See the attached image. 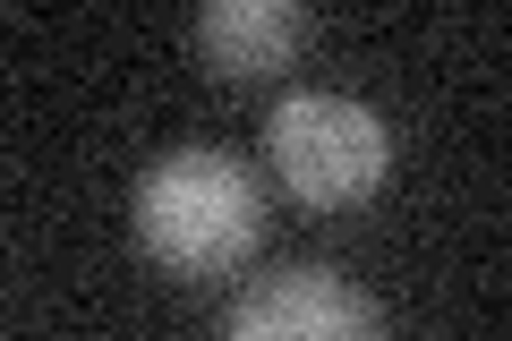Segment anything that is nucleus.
I'll return each instance as SVG.
<instances>
[{
  "instance_id": "obj_1",
  "label": "nucleus",
  "mask_w": 512,
  "mask_h": 341,
  "mask_svg": "<svg viewBox=\"0 0 512 341\" xmlns=\"http://www.w3.org/2000/svg\"><path fill=\"white\" fill-rule=\"evenodd\" d=\"M137 248L180 282H214L239 273L265 248V188L239 154L222 145H180L137 180Z\"/></svg>"
},
{
  "instance_id": "obj_2",
  "label": "nucleus",
  "mask_w": 512,
  "mask_h": 341,
  "mask_svg": "<svg viewBox=\"0 0 512 341\" xmlns=\"http://www.w3.org/2000/svg\"><path fill=\"white\" fill-rule=\"evenodd\" d=\"M265 154L308 214H342V205H367L384 188L393 128L350 94H282L265 120Z\"/></svg>"
},
{
  "instance_id": "obj_3",
  "label": "nucleus",
  "mask_w": 512,
  "mask_h": 341,
  "mask_svg": "<svg viewBox=\"0 0 512 341\" xmlns=\"http://www.w3.org/2000/svg\"><path fill=\"white\" fill-rule=\"evenodd\" d=\"M222 341H393L384 307L333 265H282L256 273L239 307L222 316Z\"/></svg>"
},
{
  "instance_id": "obj_4",
  "label": "nucleus",
  "mask_w": 512,
  "mask_h": 341,
  "mask_svg": "<svg viewBox=\"0 0 512 341\" xmlns=\"http://www.w3.org/2000/svg\"><path fill=\"white\" fill-rule=\"evenodd\" d=\"M197 43H205L214 77L248 86V77L291 69V52L308 43V9H291V0H214L197 18Z\"/></svg>"
}]
</instances>
